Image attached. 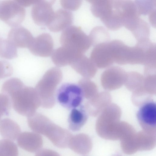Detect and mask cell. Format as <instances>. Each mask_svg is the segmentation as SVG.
<instances>
[{"instance_id": "obj_1", "label": "cell", "mask_w": 156, "mask_h": 156, "mask_svg": "<svg viewBox=\"0 0 156 156\" xmlns=\"http://www.w3.org/2000/svg\"><path fill=\"white\" fill-rule=\"evenodd\" d=\"M1 91L8 97L14 109L21 115L30 116L41 106L40 98L35 88L25 86L18 78H12L6 80L2 85Z\"/></svg>"}, {"instance_id": "obj_2", "label": "cell", "mask_w": 156, "mask_h": 156, "mask_svg": "<svg viewBox=\"0 0 156 156\" xmlns=\"http://www.w3.org/2000/svg\"><path fill=\"white\" fill-rule=\"evenodd\" d=\"M27 121L31 130L46 136L55 146L61 148L68 147L72 134L45 115L36 112L27 117Z\"/></svg>"}, {"instance_id": "obj_3", "label": "cell", "mask_w": 156, "mask_h": 156, "mask_svg": "<svg viewBox=\"0 0 156 156\" xmlns=\"http://www.w3.org/2000/svg\"><path fill=\"white\" fill-rule=\"evenodd\" d=\"M62 78L61 70L58 67H54L48 70L38 82L35 88L40 98L41 107L49 109L55 106L56 90Z\"/></svg>"}, {"instance_id": "obj_4", "label": "cell", "mask_w": 156, "mask_h": 156, "mask_svg": "<svg viewBox=\"0 0 156 156\" xmlns=\"http://www.w3.org/2000/svg\"><path fill=\"white\" fill-rule=\"evenodd\" d=\"M60 41L62 46L84 54L91 45L89 36L79 27L70 26L63 30Z\"/></svg>"}, {"instance_id": "obj_5", "label": "cell", "mask_w": 156, "mask_h": 156, "mask_svg": "<svg viewBox=\"0 0 156 156\" xmlns=\"http://www.w3.org/2000/svg\"><path fill=\"white\" fill-rule=\"evenodd\" d=\"M84 98L79 85L72 83L63 84L58 89L56 95L58 103L67 109H73L80 106Z\"/></svg>"}, {"instance_id": "obj_6", "label": "cell", "mask_w": 156, "mask_h": 156, "mask_svg": "<svg viewBox=\"0 0 156 156\" xmlns=\"http://www.w3.org/2000/svg\"><path fill=\"white\" fill-rule=\"evenodd\" d=\"M25 15L24 9L15 1H0V19L9 26H18Z\"/></svg>"}, {"instance_id": "obj_7", "label": "cell", "mask_w": 156, "mask_h": 156, "mask_svg": "<svg viewBox=\"0 0 156 156\" xmlns=\"http://www.w3.org/2000/svg\"><path fill=\"white\" fill-rule=\"evenodd\" d=\"M116 9L122 26L133 31L140 19L134 2L132 0H122Z\"/></svg>"}, {"instance_id": "obj_8", "label": "cell", "mask_w": 156, "mask_h": 156, "mask_svg": "<svg viewBox=\"0 0 156 156\" xmlns=\"http://www.w3.org/2000/svg\"><path fill=\"white\" fill-rule=\"evenodd\" d=\"M127 73L117 66H110L102 73L101 83L105 88L112 89L119 88L125 83Z\"/></svg>"}, {"instance_id": "obj_9", "label": "cell", "mask_w": 156, "mask_h": 156, "mask_svg": "<svg viewBox=\"0 0 156 156\" xmlns=\"http://www.w3.org/2000/svg\"><path fill=\"white\" fill-rule=\"evenodd\" d=\"M56 0H40L31 9L32 18L39 26H47L54 13L52 5Z\"/></svg>"}, {"instance_id": "obj_10", "label": "cell", "mask_w": 156, "mask_h": 156, "mask_svg": "<svg viewBox=\"0 0 156 156\" xmlns=\"http://www.w3.org/2000/svg\"><path fill=\"white\" fill-rule=\"evenodd\" d=\"M136 117L141 126L144 129L155 128L156 122L155 102L153 100L146 101L140 107Z\"/></svg>"}, {"instance_id": "obj_11", "label": "cell", "mask_w": 156, "mask_h": 156, "mask_svg": "<svg viewBox=\"0 0 156 156\" xmlns=\"http://www.w3.org/2000/svg\"><path fill=\"white\" fill-rule=\"evenodd\" d=\"M53 48V41L51 36L48 34L43 33L34 38L28 48L35 55L47 57L51 55Z\"/></svg>"}, {"instance_id": "obj_12", "label": "cell", "mask_w": 156, "mask_h": 156, "mask_svg": "<svg viewBox=\"0 0 156 156\" xmlns=\"http://www.w3.org/2000/svg\"><path fill=\"white\" fill-rule=\"evenodd\" d=\"M109 42L101 43L95 46L91 51L90 58L97 68H107L114 62L111 55L109 47Z\"/></svg>"}, {"instance_id": "obj_13", "label": "cell", "mask_w": 156, "mask_h": 156, "mask_svg": "<svg viewBox=\"0 0 156 156\" xmlns=\"http://www.w3.org/2000/svg\"><path fill=\"white\" fill-rule=\"evenodd\" d=\"M17 139L19 147L30 152H36L43 145L42 137L40 134L34 132L22 133Z\"/></svg>"}, {"instance_id": "obj_14", "label": "cell", "mask_w": 156, "mask_h": 156, "mask_svg": "<svg viewBox=\"0 0 156 156\" xmlns=\"http://www.w3.org/2000/svg\"><path fill=\"white\" fill-rule=\"evenodd\" d=\"M73 21V15L71 12L66 9H60L54 12L47 26L52 32H58L70 26Z\"/></svg>"}, {"instance_id": "obj_15", "label": "cell", "mask_w": 156, "mask_h": 156, "mask_svg": "<svg viewBox=\"0 0 156 156\" xmlns=\"http://www.w3.org/2000/svg\"><path fill=\"white\" fill-rule=\"evenodd\" d=\"M109 46L111 56L114 62L120 65L128 64L131 47L118 40L110 41Z\"/></svg>"}, {"instance_id": "obj_16", "label": "cell", "mask_w": 156, "mask_h": 156, "mask_svg": "<svg viewBox=\"0 0 156 156\" xmlns=\"http://www.w3.org/2000/svg\"><path fill=\"white\" fill-rule=\"evenodd\" d=\"M70 66L84 78L90 79L94 77L98 71L97 67L91 59L84 54L77 57Z\"/></svg>"}, {"instance_id": "obj_17", "label": "cell", "mask_w": 156, "mask_h": 156, "mask_svg": "<svg viewBox=\"0 0 156 156\" xmlns=\"http://www.w3.org/2000/svg\"><path fill=\"white\" fill-rule=\"evenodd\" d=\"M33 38L28 30L19 26L14 27L8 35V39L16 48H28Z\"/></svg>"}, {"instance_id": "obj_18", "label": "cell", "mask_w": 156, "mask_h": 156, "mask_svg": "<svg viewBox=\"0 0 156 156\" xmlns=\"http://www.w3.org/2000/svg\"><path fill=\"white\" fill-rule=\"evenodd\" d=\"M80 54L62 46L53 50L51 58L53 63L58 67L70 65Z\"/></svg>"}, {"instance_id": "obj_19", "label": "cell", "mask_w": 156, "mask_h": 156, "mask_svg": "<svg viewBox=\"0 0 156 156\" xmlns=\"http://www.w3.org/2000/svg\"><path fill=\"white\" fill-rule=\"evenodd\" d=\"M87 113L83 105H81L79 109H73L68 118L69 128L73 131L79 130L87 121Z\"/></svg>"}, {"instance_id": "obj_20", "label": "cell", "mask_w": 156, "mask_h": 156, "mask_svg": "<svg viewBox=\"0 0 156 156\" xmlns=\"http://www.w3.org/2000/svg\"><path fill=\"white\" fill-rule=\"evenodd\" d=\"M21 131L19 126L13 120L8 118L0 120V133L4 139L15 140Z\"/></svg>"}, {"instance_id": "obj_21", "label": "cell", "mask_w": 156, "mask_h": 156, "mask_svg": "<svg viewBox=\"0 0 156 156\" xmlns=\"http://www.w3.org/2000/svg\"><path fill=\"white\" fill-rule=\"evenodd\" d=\"M88 144V138L86 136L80 133L72 136L68 147L76 153L84 154L87 152Z\"/></svg>"}, {"instance_id": "obj_22", "label": "cell", "mask_w": 156, "mask_h": 156, "mask_svg": "<svg viewBox=\"0 0 156 156\" xmlns=\"http://www.w3.org/2000/svg\"><path fill=\"white\" fill-rule=\"evenodd\" d=\"M91 45L94 47L103 43L110 41V36L108 31L103 27L97 26L94 27L89 36Z\"/></svg>"}, {"instance_id": "obj_23", "label": "cell", "mask_w": 156, "mask_h": 156, "mask_svg": "<svg viewBox=\"0 0 156 156\" xmlns=\"http://www.w3.org/2000/svg\"><path fill=\"white\" fill-rule=\"evenodd\" d=\"M17 56L16 48L8 39L0 38V57L10 59Z\"/></svg>"}, {"instance_id": "obj_24", "label": "cell", "mask_w": 156, "mask_h": 156, "mask_svg": "<svg viewBox=\"0 0 156 156\" xmlns=\"http://www.w3.org/2000/svg\"><path fill=\"white\" fill-rule=\"evenodd\" d=\"M144 76L136 71L127 73L125 83L129 89L140 88L143 86Z\"/></svg>"}, {"instance_id": "obj_25", "label": "cell", "mask_w": 156, "mask_h": 156, "mask_svg": "<svg viewBox=\"0 0 156 156\" xmlns=\"http://www.w3.org/2000/svg\"><path fill=\"white\" fill-rule=\"evenodd\" d=\"M18 151L12 140L5 139L0 140V156H17Z\"/></svg>"}, {"instance_id": "obj_26", "label": "cell", "mask_w": 156, "mask_h": 156, "mask_svg": "<svg viewBox=\"0 0 156 156\" xmlns=\"http://www.w3.org/2000/svg\"><path fill=\"white\" fill-rule=\"evenodd\" d=\"M150 32V27L148 24L144 20L140 19L138 24L131 32L138 41L149 38Z\"/></svg>"}, {"instance_id": "obj_27", "label": "cell", "mask_w": 156, "mask_h": 156, "mask_svg": "<svg viewBox=\"0 0 156 156\" xmlns=\"http://www.w3.org/2000/svg\"><path fill=\"white\" fill-rule=\"evenodd\" d=\"M134 2L140 15H149L155 9L156 0H135Z\"/></svg>"}, {"instance_id": "obj_28", "label": "cell", "mask_w": 156, "mask_h": 156, "mask_svg": "<svg viewBox=\"0 0 156 156\" xmlns=\"http://www.w3.org/2000/svg\"><path fill=\"white\" fill-rule=\"evenodd\" d=\"M81 88L84 97L90 98L97 90V86L95 83L90 79L83 78L78 82V84Z\"/></svg>"}, {"instance_id": "obj_29", "label": "cell", "mask_w": 156, "mask_h": 156, "mask_svg": "<svg viewBox=\"0 0 156 156\" xmlns=\"http://www.w3.org/2000/svg\"><path fill=\"white\" fill-rule=\"evenodd\" d=\"M11 106L8 97L2 93L0 94V120L4 115L8 114Z\"/></svg>"}, {"instance_id": "obj_30", "label": "cell", "mask_w": 156, "mask_h": 156, "mask_svg": "<svg viewBox=\"0 0 156 156\" xmlns=\"http://www.w3.org/2000/svg\"><path fill=\"white\" fill-rule=\"evenodd\" d=\"M13 72V68L9 62L6 61H0V79L11 76Z\"/></svg>"}, {"instance_id": "obj_31", "label": "cell", "mask_w": 156, "mask_h": 156, "mask_svg": "<svg viewBox=\"0 0 156 156\" xmlns=\"http://www.w3.org/2000/svg\"><path fill=\"white\" fill-rule=\"evenodd\" d=\"M36 156H58V154L53 151L47 149L39 150L36 152Z\"/></svg>"}, {"instance_id": "obj_32", "label": "cell", "mask_w": 156, "mask_h": 156, "mask_svg": "<svg viewBox=\"0 0 156 156\" xmlns=\"http://www.w3.org/2000/svg\"><path fill=\"white\" fill-rule=\"evenodd\" d=\"M40 0H15L21 6L24 7H28L34 5L38 2Z\"/></svg>"}, {"instance_id": "obj_33", "label": "cell", "mask_w": 156, "mask_h": 156, "mask_svg": "<svg viewBox=\"0 0 156 156\" xmlns=\"http://www.w3.org/2000/svg\"><path fill=\"white\" fill-rule=\"evenodd\" d=\"M82 0H60V4L67 5H73L81 3Z\"/></svg>"}, {"instance_id": "obj_34", "label": "cell", "mask_w": 156, "mask_h": 156, "mask_svg": "<svg viewBox=\"0 0 156 156\" xmlns=\"http://www.w3.org/2000/svg\"><path fill=\"white\" fill-rule=\"evenodd\" d=\"M90 3L91 5L100 6L105 4L109 0H86Z\"/></svg>"}, {"instance_id": "obj_35", "label": "cell", "mask_w": 156, "mask_h": 156, "mask_svg": "<svg viewBox=\"0 0 156 156\" xmlns=\"http://www.w3.org/2000/svg\"><path fill=\"white\" fill-rule=\"evenodd\" d=\"M149 20L152 26L155 28L156 27V10L152 11L149 14Z\"/></svg>"}]
</instances>
